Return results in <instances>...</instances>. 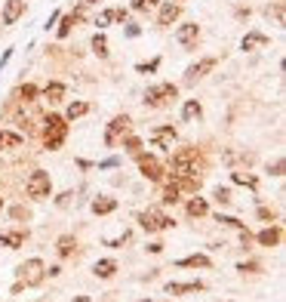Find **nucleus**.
<instances>
[{
    "label": "nucleus",
    "instance_id": "14",
    "mask_svg": "<svg viewBox=\"0 0 286 302\" xmlns=\"http://www.w3.org/2000/svg\"><path fill=\"white\" fill-rule=\"evenodd\" d=\"M256 47H268V34H262V31H250V34L240 41V50H256Z\"/></svg>",
    "mask_w": 286,
    "mask_h": 302
},
{
    "label": "nucleus",
    "instance_id": "9",
    "mask_svg": "<svg viewBox=\"0 0 286 302\" xmlns=\"http://www.w3.org/2000/svg\"><path fill=\"white\" fill-rule=\"evenodd\" d=\"M197 37H200V25H197V22L179 25V31H176V41H179L185 50H194V47H197Z\"/></svg>",
    "mask_w": 286,
    "mask_h": 302
},
{
    "label": "nucleus",
    "instance_id": "44",
    "mask_svg": "<svg viewBox=\"0 0 286 302\" xmlns=\"http://www.w3.org/2000/svg\"><path fill=\"white\" fill-rule=\"evenodd\" d=\"M84 4H99V0H84Z\"/></svg>",
    "mask_w": 286,
    "mask_h": 302
},
{
    "label": "nucleus",
    "instance_id": "3",
    "mask_svg": "<svg viewBox=\"0 0 286 302\" xmlns=\"http://www.w3.org/2000/svg\"><path fill=\"white\" fill-rule=\"evenodd\" d=\"M179 96V87L176 84H157V87H148V93H145V105H151V108H163L167 102H173Z\"/></svg>",
    "mask_w": 286,
    "mask_h": 302
},
{
    "label": "nucleus",
    "instance_id": "30",
    "mask_svg": "<svg viewBox=\"0 0 286 302\" xmlns=\"http://www.w3.org/2000/svg\"><path fill=\"white\" fill-rule=\"evenodd\" d=\"M182 198V192H179V185L176 182H170L167 188H163V204H176Z\"/></svg>",
    "mask_w": 286,
    "mask_h": 302
},
{
    "label": "nucleus",
    "instance_id": "17",
    "mask_svg": "<svg viewBox=\"0 0 286 302\" xmlns=\"http://www.w3.org/2000/svg\"><path fill=\"white\" fill-rule=\"evenodd\" d=\"M197 290H203V284H200V281H185V284H167V293H170V296H182V293H197Z\"/></svg>",
    "mask_w": 286,
    "mask_h": 302
},
{
    "label": "nucleus",
    "instance_id": "18",
    "mask_svg": "<svg viewBox=\"0 0 286 302\" xmlns=\"http://www.w3.org/2000/svg\"><path fill=\"white\" fill-rule=\"evenodd\" d=\"M80 16H84V7H80V10H74V13H68L65 19H62V25H59V37H62V41H65V37L71 34V28H74V22H80Z\"/></svg>",
    "mask_w": 286,
    "mask_h": 302
},
{
    "label": "nucleus",
    "instance_id": "6",
    "mask_svg": "<svg viewBox=\"0 0 286 302\" xmlns=\"http://www.w3.org/2000/svg\"><path fill=\"white\" fill-rule=\"evenodd\" d=\"M139 222H142L145 232H163V229H170V225H173V219L163 210H145V213H139Z\"/></svg>",
    "mask_w": 286,
    "mask_h": 302
},
{
    "label": "nucleus",
    "instance_id": "34",
    "mask_svg": "<svg viewBox=\"0 0 286 302\" xmlns=\"http://www.w3.org/2000/svg\"><path fill=\"white\" fill-rule=\"evenodd\" d=\"M157 68H160V59H151V62L136 65V71H139V74H151V71H157Z\"/></svg>",
    "mask_w": 286,
    "mask_h": 302
},
{
    "label": "nucleus",
    "instance_id": "21",
    "mask_svg": "<svg viewBox=\"0 0 286 302\" xmlns=\"http://www.w3.org/2000/svg\"><path fill=\"white\" fill-rule=\"evenodd\" d=\"M262 247H277L280 244V229H265V232H259V238H256Z\"/></svg>",
    "mask_w": 286,
    "mask_h": 302
},
{
    "label": "nucleus",
    "instance_id": "5",
    "mask_svg": "<svg viewBox=\"0 0 286 302\" xmlns=\"http://www.w3.org/2000/svg\"><path fill=\"white\" fill-rule=\"evenodd\" d=\"M50 188H53V182H50V173H44V170H34L25 182L28 198H50Z\"/></svg>",
    "mask_w": 286,
    "mask_h": 302
},
{
    "label": "nucleus",
    "instance_id": "42",
    "mask_svg": "<svg viewBox=\"0 0 286 302\" xmlns=\"http://www.w3.org/2000/svg\"><path fill=\"white\" fill-rule=\"evenodd\" d=\"M271 173H274V176H283V161H277V164L271 167Z\"/></svg>",
    "mask_w": 286,
    "mask_h": 302
},
{
    "label": "nucleus",
    "instance_id": "8",
    "mask_svg": "<svg viewBox=\"0 0 286 302\" xmlns=\"http://www.w3.org/2000/svg\"><path fill=\"white\" fill-rule=\"evenodd\" d=\"M127 130H130V118H127V115H117V118L108 124V130H105V145H108V148H114V145L120 142V136H124Z\"/></svg>",
    "mask_w": 286,
    "mask_h": 302
},
{
    "label": "nucleus",
    "instance_id": "25",
    "mask_svg": "<svg viewBox=\"0 0 286 302\" xmlns=\"http://www.w3.org/2000/svg\"><path fill=\"white\" fill-rule=\"evenodd\" d=\"M210 213V204L207 201H203V198H194V201H188V216H207Z\"/></svg>",
    "mask_w": 286,
    "mask_h": 302
},
{
    "label": "nucleus",
    "instance_id": "28",
    "mask_svg": "<svg viewBox=\"0 0 286 302\" xmlns=\"http://www.w3.org/2000/svg\"><path fill=\"white\" fill-rule=\"evenodd\" d=\"M87 111H90V105H87V102H71V105H68V111H65V118H68V121H74V118H84Z\"/></svg>",
    "mask_w": 286,
    "mask_h": 302
},
{
    "label": "nucleus",
    "instance_id": "38",
    "mask_svg": "<svg viewBox=\"0 0 286 302\" xmlns=\"http://www.w3.org/2000/svg\"><path fill=\"white\" fill-rule=\"evenodd\" d=\"M117 164H120V158H108V161L99 164V170H111V167H117Z\"/></svg>",
    "mask_w": 286,
    "mask_h": 302
},
{
    "label": "nucleus",
    "instance_id": "20",
    "mask_svg": "<svg viewBox=\"0 0 286 302\" xmlns=\"http://www.w3.org/2000/svg\"><path fill=\"white\" fill-rule=\"evenodd\" d=\"M117 210V201L114 198H96L93 201V213L96 216H105V213H114Z\"/></svg>",
    "mask_w": 286,
    "mask_h": 302
},
{
    "label": "nucleus",
    "instance_id": "32",
    "mask_svg": "<svg viewBox=\"0 0 286 302\" xmlns=\"http://www.w3.org/2000/svg\"><path fill=\"white\" fill-rule=\"evenodd\" d=\"M93 50H96L102 59L108 56V41H105V34H96V37H93Z\"/></svg>",
    "mask_w": 286,
    "mask_h": 302
},
{
    "label": "nucleus",
    "instance_id": "22",
    "mask_svg": "<svg viewBox=\"0 0 286 302\" xmlns=\"http://www.w3.org/2000/svg\"><path fill=\"white\" fill-rule=\"evenodd\" d=\"M0 244L10 247V250H19V247L25 244V235H22V232H7V235H0Z\"/></svg>",
    "mask_w": 286,
    "mask_h": 302
},
{
    "label": "nucleus",
    "instance_id": "26",
    "mask_svg": "<svg viewBox=\"0 0 286 302\" xmlns=\"http://www.w3.org/2000/svg\"><path fill=\"white\" fill-rule=\"evenodd\" d=\"M74 247H77V244H74V238H71V235H62V238H59V244H56V253L65 259V256H71V253H74Z\"/></svg>",
    "mask_w": 286,
    "mask_h": 302
},
{
    "label": "nucleus",
    "instance_id": "11",
    "mask_svg": "<svg viewBox=\"0 0 286 302\" xmlns=\"http://www.w3.org/2000/svg\"><path fill=\"white\" fill-rule=\"evenodd\" d=\"M151 142H154L157 148H163V151H170L173 142H176V130H173V127H157V130L151 133Z\"/></svg>",
    "mask_w": 286,
    "mask_h": 302
},
{
    "label": "nucleus",
    "instance_id": "46",
    "mask_svg": "<svg viewBox=\"0 0 286 302\" xmlns=\"http://www.w3.org/2000/svg\"><path fill=\"white\" fill-rule=\"evenodd\" d=\"M0 210H4V198H0Z\"/></svg>",
    "mask_w": 286,
    "mask_h": 302
},
{
    "label": "nucleus",
    "instance_id": "13",
    "mask_svg": "<svg viewBox=\"0 0 286 302\" xmlns=\"http://www.w3.org/2000/svg\"><path fill=\"white\" fill-rule=\"evenodd\" d=\"M176 19H179V4H163V7H160V16H157V25H160V28L173 25Z\"/></svg>",
    "mask_w": 286,
    "mask_h": 302
},
{
    "label": "nucleus",
    "instance_id": "45",
    "mask_svg": "<svg viewBox=\"0 0 286 302\" xmlns=\"http://www.w3.org/2000/svg\"><path fill=\"white\" fill-rule=\"evenodd\" d=\"M139 302H154V299H139Z\"/></svg>",
    "mask_w": 286,
    "mask_h": 302
},
{
    "label": "nucleus",
    "instance_id": "39",
    "mask_svg": "<svg viewBox=\"0 0 286 302\" xmlns=\"http://www.w3.org/2000/svg\"><path fill=\"white\" fill-rule=\"evenodd\" d=\"M237 272H259V266H256V262H250V266L243 262V266H237Z\"/></svg>",
    "mask_w": 286,
    "mask_h": 302
},
{
    "label": "nucleus",
    "instance_id": "16",
    "mask_svg": "<svg viewBox=\"0 0 286 302\" xmlns=\"http://www.w3.org/2000/svg\"><path fill=\"white\" fill-rule=\"evenodd\" d=\"M200 118H203V105L197 99H188L185 108H182V121L188 124V121H200Z\"/></svg>",
    "mask_w": 286,
    "mask_h": 302
},
{
    "label": "nucleus",
    "instance_id": "36",
    "mask_svg": "<svg viewBox=\"0 0 286 302\" xmlns=\"http://www.w3.org/2000/svg\"><path fill=\"white\" fill-rule=\"evenodd\" d=\"M151 7H157V0H133V10H136V13H145V10H151Z\"/></svg>",
    "mask_w": 286,
    "mask_h": 302
},
{
    "label": "nucleus",
    "instance_id": "2",
    "mask_svg": "<svg viewBox=\"0 0 286 302\" xmlns=\"http://www.w3.org/2000/svg\"><path fill=\"white\" fill-rule=\"evenodd\" d=\"M197 161H200L197 148H182L179 155L173 158V179L176 176H194L197 173Z\"/></svg>",
    "mask_w": 286,
    "mask_h": 302
},
{
    "label": "nucleus",
    "instance_id": "41",
    "mask_svg": "<svg viewBox=\"0 0 286 302\" xmlns=\"http://www.w3.org/2000/svg\"><path fill=\"white\" fill-rule=\"evenodd\" d=\"M139 31H142L139 25H127V34H130V37H139Z\"/></svg>",
    "mask_w": 286,
    "mask_h": 302
},
{
    "label": "nucleus",
    "instance_id": "19",
    "mask_svg": "<svg viewBox=\"0 0 286 302\" xmlns=\"http://www.w3.org/2000/svg\"><path fill=\"white\" fill-rule=\"evenodd\" d=\"M44 96H47V102H62L65 99V84H59V81L47 84L44 87Z\"/></svg>",
    "mask_w": 286,
    "mask_h": 302
},
{
    "label": "nucleus",
    "instance_id": "31",
    "mask_svg": "<svg viewBox=\"0 0 286 302\" xmlns=\"http://www.w3.org/2000/svg\"><path fill=\"white\" fill-rule=\"evenodd\" d=\"M231 179H234L237 185H247V188H256V185H259V179H256V176H250V173H234Z\"/></svg>",
    "mask_w": 286,
    "mask_h": 302
},
{
    "label": "nucleus",
    "instance_id": "1",
    "mask_svg": "<svg viewBox=\"0 0 286 302\" xmlns=\"http://www.w3.org/2000/svg\"><path fill=\"white\" fill-rule=\"evenodd\" d=\"M65 136H68V124H65V118H59V115H47V118H44V145H47L50 151H56V148H62Z\"/></svg>",
    "mask_w": 286,
    "mask_h": 302
},
{
    "label": "nucleus",
    "instance_id": "24",
    "mask_svg": "<svg viewBox=\"0 0 286 302\" xmlns=\"http://www.w3.org/2000/svg\"><path fill=\"white\" fill-rule=\"evenodd\" d=\"M96 278H111L114 272H117V262L114 259H102V262H96Z\"/></svg>",
    "mask_w": 286,
    "mask_h": 302
},
{
    "label": "nucleus",
    "instance_id": "43",
    "mask_svg": "<svg viewBox=\"0 0 286 302\" xmlns=\"http://www.w3.org/2000/svg\"><path fill=\"white\" fill-rule=\"evenodd\" d=\"M259 216H262V219H271V222H274V213H271L268 207H262V210H259Z\"/></svg>",
    "mask_w": 286,
    "mask_h": 302
},
{
    "label": "nucleus",
    "instance_id": "27",
    "mask_svg": "<svg viewBox=\"0 0 286 302\" xmlns=\"http://www.w3.org/2000/svg\"><path fill=\"white\" fill-rule=\"evenodd\" d=\"M19 145H22V136H19V133L0 130V148H19Z\"/></svg>",
    "mask_w": 286,
    "mask_h": 302
},
{
    "label": "nucleus",
    "instance_id": "23",
    "mask_svg": "<svg viewBox=\"0 0 286 302\" xmlns=\"http://www.w3.org/2000/svg\"><path fill=\"white\" fill-rule=\"evenodd\" d=\"M182 269H210V256H188V259H179Z\"/></svg>",
    "mask_w": 286,
    "mask_h": 302
},
{
    "label": "nucleus",
    "instance_id": "12",
    "mask_svg": "<svg viewBox=\"0 0 286 302\" xmlns=\"http://www.w3.org/2000/svg\"><path fill=\"white\" fill-rule=\"evenodd\" d=\"M22 13H25V0H7V7H4V25H16Z\"/></svg>",
    "mask_w": 286,
    "mask_h": 302
},
{
    "label": "nucleus",
    "instance_id": "7",
    "mask_svg": "<svg viewBox=\"0 0 286 302\" xmlns=\"http://www.w3.org/2000/svg\"><path fill=\"white\" fill-rule=\"evenodd\" d=\"M139 170H142V176L148 179V182H163V164L157 161V158H151V155H139Z\"/></svg>",
    "mask_w": 286,
    "mask_h": 302
},
{
    "label": "nucleus",
    "instance_id": "33",
    "mask_svg": "<svg viewBox=\"0 0 286 302\" xmlns=\"http://www.w3.org/2000/svg\"><path fill=\"white\" fill-rule=\"evenodd\" d=\"M265 13H268V19L274 16V22H277V25H283V0H277V4H274V7H268Z\"/></svg>",
    "mask_w": 286,
    "mask_h": 302
},
{
    "label": "nucleus",
    "instance_id": "29",
    "mask_svg": "<svg viewBox=\"0 0 286 302\" xmlns=\"http://www.w3.org/2000/svg\"><path fill=\"white\" fill-rule=\"evenodd\" d=\"M34 96H37V87H34V84H22V87L16 90V99H19V102H34Z\"/></svg>",
    "mask_w": 286,
    "mask_h": 302
},
{
    "label": "nucleus",
    "instance_id": "35",
    "mask_svg": "<svg viewBox=\"0 0 286 302\" xmlns=\"http://www.w3.org/2000/svg\"><path fill=\"white\" fill-rule=\"evenodd\" d=\"M213 198H216L222 207H225V204H231V192H228V188H222V185H219L216 192H213Z\"/></svg>",
    "mask_w": 286,
    "mask_h": 302
},
{
    "label": "nucleus",
    "instance_id": "10",
    "mask_svg": "<svg viewBox=\"0 0 286 302\" xmlns=\"http://www.w3.org/2000/svg\"><path fill=\"white\" fill-rule=\"evenodd\" d=\"M213 68H216V59H200L197 65H191V68L185 71V84H188V87H191V84H197L200 78H207Z\"/></svg>",
    "mask_w": 286,
    "mask_h": 302
},
{
    "label": "nucleus",
    "instance_id": "15",
    "mask_svg": "<svg viewBox=\"0 0 286 302\" xmlns=\"http://www.w3.org/2000/svg\"><path fill=\"white\" fill-rule=\"evenodd\" d=\"M111 22H127V10H102L99 19H96L99 28H105V25H111Z\"/></svg>",
    "mask_w": 286,
    "mask_h": 302
},
{
    "label": "nucleus",
    "instance_id": "37",
    "mask_svg": "<svg viewBox=\"0 0 286 302\" xmlns=\"http://www.w3.org/2000/svg\"><path fill=\"white\" fill-rule=\"evenodd\" d=\"M124 145H127V151H139V148H142V142H139L136 136H127V142H124Z\"/></svg>",
    "mask_w": 286,
    "mask_h": 302
},
{
    "label": "nucleus",
    "instance_id": "40",
    "mask_svg": "<svg viewBox=\"0 0 286 302\" xmlns=\"http://www.w3.org/2000/svg\"><path fill=\"white\" fill-rule=\"evenodd\" d=\"M71 198H74V195H71V192H65V195H62L56 204H59V207H68V201H71Z\"/></svg>",
    "mask_w": 286,
    "mask_h": 302
},
{
    "label": "nucleus",
    "instance_id": "4",
    "mask_svg": "<svg viewBox=\"0 0 286 302\" xmlns=\"http://www.w3.org/2000/svg\"><path fill=\"white\" fill-rule=\"evenodd\" d=\"M44 278H47V266H44L40 259H28V262H22V266H19V281H22L25 287H37Z\"/></svg>",
    "mask_w": 286,
    "mask_h": 302
}]
</instances>
